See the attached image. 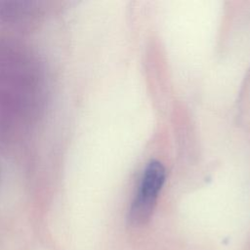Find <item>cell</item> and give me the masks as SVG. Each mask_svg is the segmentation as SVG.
<instances>
[{"label":"cell","instance_id":"6da1fadb","mask_svg":"<svg viewBox=\"0 0 250 250\" xmlns=\"http://www.w3.org/2000/svg\"><path fill=\"white\" fill-rule=\"evenodd\" d=\"M40 66L23 46L0 39V139L24 133L43 106Z\"/></svg>","mask_w":250,"mask_h":250},{"label":"cell","instance_id":"7a4b0ae2","mask_svg":"<svg viewBox=\"0 0 250 250\" xmlns=\"http://www.w3.org/2000/svg\"><path fill=\"white\" fill-rule=\"evenodd\" d=\"M165 177V168L159 161L152 160L146 165L138 192L129 208L128 222L131 226L142 227L150 220Z\"/></svg>","mask_w":250,"mask_h":250},{"label":"cell","instance_id":"3957f363","mask_svg":"<svg viewBox=\"0 0 250 250\" xmlns=\"http://www.w3.org/2000/svg\"><path fill=\"white\" fill-rule=\"evenodd\" d=\"M40 9L35 2L27 1H0V19L6 22L23 24L32 21Z\"/></svg>","mask_w":250,"mask_h":250}]
</instances>
